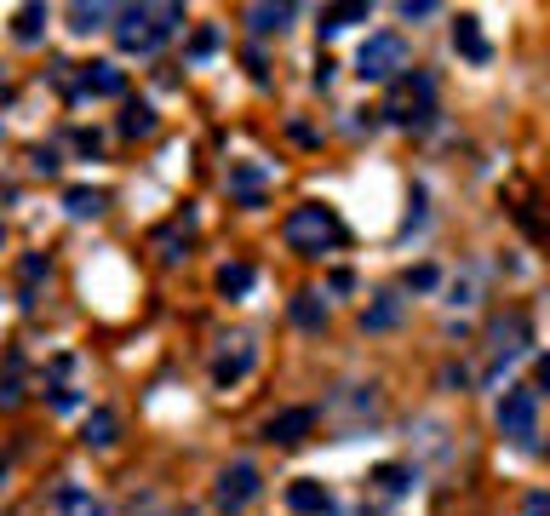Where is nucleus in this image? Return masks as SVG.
Returning <instances> with one entry per match:
<instances>
[{
  "mask_svg": "<svg viewBox=\"0 0 550 516\" xmlns=\"http://www.w3.org/2000/svg\"><path fill=\"white\" fill-rule=\"evenodd\" d=\"M281 236H287V247H298V253H321L327 241H338V218H333V207H293Z\"/></svg>",
  "mask_w": 550,
  "mask_h": 516,
  "instance_id": "nucleus-1",
  "label": "nucleus"
},
{
  "mask_svg": "<svg viewBox=\"0 0 550 516\" xmlns=\"http://www.w3.org/2000/svg\"><path fill=\"white\" fill-rule=\"evenodd\" d=\"M401 69H407L401 35H373L367 46H361V58H356V75H361V81H396Z\"/></svg>",
  "mask_w": 550,
  "mask_h": 516,
  "instance_id": "nucleus-2",
  "label": "nucleus"
},
{
  "mask_svg": "<svg viewBox=\"0 0 550 516\" xmlns=\"http://www.w3.org/2000/svg\"><path fill=\"white\" fill-rule=\"evenodd\" d=\"M258 488H264V482H258V465H224V471H218V488H212V499H218V511H247V505H253V499H258Z\"/></svg>",
  "mask_w": 550,
  "mask_h": 516,
  "instance_id": "nucleus-3",
  "label": "nucleus"
},
{
  "mask_svg": "<svg viewBox=\"0 0 550 516\" xmlns=\"http://www.w3.org/2000/svg\"><path fill=\"white\" fill-rule=\"evenodd\" d=\"M499 430H505L510 442H533V430H539V396H533V390H510V396L499 402Z\"/></svg>",
  "mask_w": 550,
  "mask_h": 516,
  "instance_id": "nucleus-4",
  "label": "nucleus"
},
{
  "mask_svg": "<svg viewBox=\"0 0 550 516\" xmlns=\"http://www.w3.org/2000/svg\"><path fill=\"white\" fill-rule=\"evenodd\" d=\"M430 75H401V81H396V92H390V115H396V121H419V127H424V121H430L436 115V109H430Z\"/></svg>",
  "mask_w": 550,
  "mask_h": 516,
  "instance_id": "nucleus-5",
  "label": "nucleus"
},
{
  "mask_svg": "<svg viewBox=\"0 0 550 516\" xmlns=\"http://www.w3.org/2000/svg\"><path fill=\"white\" fill-rule=\"evenodd\" d=\"M310 430H316V408H287V413H275L270 425H264V436H270L275 448H298Z\"/></svg>",
  "mask_w": 550,
  "mask_h": 516,
  "instance_id": "nucleus-6",
  "label": "nucleus"
},
{
  "mask_svg": "<svg viewBox=\"0 0 550 516\" xmlns=\"http://www.w3.org/2000/svg\"><path fill=\"white\" fill-rule=\"evenodd\" d=\"M115 18H121L115 35H121L127 52H149V46L161 41V35H155V23H149V6H127V12H115Z\"/></svg>",
  "mask_w": 550,
  "mask_h": 516,
  "instance_id": "nucleus-7",
  "label": "nucleus"
},
{
  "mask_svg": "<svg viewBox=\"0 0 550 516\" xmlns=\"http://www.w3.org/2000/svg\"><path fill=\"white\" fill-rule=\"evenodd\" d=\"M247 367H253V339H247V333L224 339V356H218V367H212V373H218V385H235Z\"/></svg>",
  "mask_w": 550,
  "mask_h": 516,
  "instance_id": "nucleus-8",
  "label": "nucleus"
},
{
  "mask_svg": "<svg viewBox=\"0 0 550 516\" xmlns=\"http://www.w3.org/2000/svg\"><path fill=\"white\" fill-rule=\"evenodd\" d=\"M522 344H527V316H522V310H510V316L493 321V356H499V362H505V356H516Z\"/></svg>",
  "mask_w": 550,
  "mask_h": 516,
  "instance_id": "nucleus-9",
  "label": "nucleus"
},
{
  "mask_svg": "<svg viewBox=\"0 0 550 516\" xmlns=\"http://www.w3.org/2000/svg\"><path fill=\"white\" fill-rule=\"evenodd\" d=\"M396 321H401V293H379V299L367 304V316H361L367 333H384V327H396Z\"/></svg>",
  "mask_w": 550,
  "mask_h": 516,
  "instance_id": "nucleus-10",
  "label": "nucleus"
},
{
  "mask_svg": "<svg viewBox=\"0 0 550 516\" xmlns=\"http://www.w3.org/2000/svg\"><path fill=\"white\" fill-rule=\"evenodd\" d=\"M287 505H293L298 516H321L327 505H333V499H327L321 482H293V488H287Z\"/></svg>",
  "mask_w": 550,
  "mask_h": 516,
  "instance_id": "nucleus-11",
  "label": "nucleus"
},
{
  "mask_svg": "<svg viewBox=\"0 0 550 516\" xmlns=\"http://www.w3.org/2000/svg\"><path fill=\"white\" fill-rule=\"evenodd\" d=\"M81 92H98V98H121V69H115V64H86V69H81Z\"/></svg>",
  "mask_w": 550,
  "mask_h": 516,
  "instance_id": "nucleus-12",
  "label": "nucleus"
},
{
  "mask_svg": "<svg viewBox=\"0 0 550 516\" xmlns=\"http://www.w3.org/2000/svg\"><path fill=\"white\" fill-rule=\"evenodd\" d=\"M52 499H58V511H64V516H104V505H98L86 488H75V482H64Z\"/></svg>",
  "mask_w": 550,
  "mask_h": 516,
  "instance_id": "nucleus-13",
  "label": "nucleus"
},
{
  "mask_svg": "<svg viewBox=\"0 0 550 516\" xmlns=\"http://www.w3.org/2000/svg\"><path fill=\"white\" fill-rule=\"evenodd\" d=\"M287 23H293V6H247V29L253 35H275Z\"/></svg>",
  "mask_w": 550,
  "mask_h": 516,
  "instance_id": "nucleus-14",
  "label": "nucleus"
},
{
  "mask_svg": "<svg viewBox=\"0 0 550 516\" xmlns=\"http://www.w3.org/2000/svg\"><path fill=\"white\" fill-rule=\"evenodd\" d=\"M293 321L304 327V333H321V327H327V304L316 299V293H298V299H293Z\"/></svg>",
  "mask_w": 550,
  "mask_h": 516,
  "instance_id": "nucleus-15",
  "label": "nucleus"
},
{
  "mask_svg": "<svg viewBox=\"0 0 550 516\" xmlns=\"http://www.w3.org/2000/svg\"><path fill=\"white\" fill-rule=\"evenodd\" d=\"M367 18V0H350V6H327L321 12V35H338V29H350Z\"/></svg>",
  "mask_w": 550,
  "mask_h": 516,
  "instance_id": "nucleus-16",
  "label": "nucleus"
},
{
  "mask_svg": "<svg viewBox=\"0 0 550 516\" xmlns=\"http://www.w3.org/2000/svg\"><path fill=\"white\" fill-rule=\"evenodd\" d=\"M453 41H459V52L470 58V64H487V41H482L476 18H459V29H453Z\"/></svg>",
  "mask_w": 550,
  "mask_h": 516,
  "instance_id": "nucleus-17",
  "label": "nucleus"
},
{
  "mask_svg": "<svg viewBox=\"0 0 550 516\" xmlns=\"http://www.w3.org/2000/svg\"><path fill=\"white\" fill-rule=\"evenodd\" d=\"M218 287H224L230 299H241V293H253V264H224V270H218Z\"/></svg>",
  "mask_w": 550,
  "mask_h": 516,
  "instance_id": "nucleus-18",
  "label": "nucleus"
},
{
  "mask_svg": "<svg viewBox=\"0 0 550 516\" xmlns=\"http://www.w3.org/2000/svg\"><path fill=\"white\" fill-rule=\"evenodd\" d=\"M115 442V413L98 408V413H86V448H109Z\"/></svg>",
  "mask_w": 550,
  "mask_h": 516,
  "instance_id": "nucleus-19",
  "label": "nucleus"
},
{
  "mask_svg": "<svg viewBox=\"0 0 550 516\" xmlns=\"http://www.w3.org/2000/svg\"><path fill=\"white\" fill-rule=\"evenodd\" d=\"M121 132H127V138H149V132H155V109H149V104H127Z\"/></svg>",
  "mask_w": 550,
  "mask_h": 516,
  "instance_id": "nucleus-20",
  "label": "nucleus"
},
{
  "mask_svg": "<svg viewBox=\"0 0 550 516\" xmlns=\"http://www.w3.org/2000/svg\"><path fill=\"white\" fill-rule=\"evenodd\" d=\"M64 207H69V218H98L104 213V190H69Z\"/></svg>",
  "mask_w": 550,
  "mask_h": 516,
  "instance_id": "nucleus-21",
  "label": "nucleus"
},
{
  "mask_svg": "<svg viewBox=\"0 0 550 516\" xmlns=\"http://www.w3.org/2000/svg\"><path fill=\"white\" fill-rule=\"evenodd\" d=\"M155 247H161V258L172 264V258H184V247H190V230L184 224H167L161 236H155Z\"/></svg>",
  "mask_w": 550,
  "mask_h": 516,
  "instance_id": "nucleus-22",
  "label": "nucleus"
},
{
  "mask_svg": "<svg viewBox=\"0 0 550 516\" xmlns=\"http://www.w3.org/2000/svg\"><path fill=\"white\" fill-rule=\"evenodd\" d=\"M373 482H379V493H407L413 471H407V465H379V471H373Z\"/></svg>",
  "mask_w": 550,
  "mask_h": 516,
  "instance_id": "nucleus-23",
  "label": "nucleus"
},
{
  "mask_svg": "<svg viewBox=\"0 0 550 516\" xmlns=\"http://www.w3.org/2000/svg\"><path fill=\"white\" fill-rule=\"evenodd\" d=\"M109 18V6H69V29H81V35H86V29H98Z\"/></svg>",
  "mask_w": 550,
  "mask_h": 516,
  "instance_id": "nucleus-24",
  "label": "nucleus"
},
{
  "mask_svg": "<svg viewBox=\"0 0 550 516\" xmlns=\"http://www.w3.org/2000/svg\"><path fill=\"white\" fill-rule=\"evenodd\" d=\"M184 18V6H149V23H155V35H172Z\"/></svg>",
  "mask_w": 550,
  "mask_h": 516,
  "instance_id": "nucleus-25",
  "label": "nucleus"
},
{
  "mask_svg": "<svg viewBox=\"0 0 550 516\" xmlns=\"http://www.w3.org/2000/svg\"><path fill=\"white\" fill-rule=\"evenodd\" d=\"M41 18H46L41 6H23L18 12V41H41Z\"/></svg>",
  "mask_w": 550,
  "mask_h": 516,
  "instance_id": "nucleus-26",
  "label": "nucleus"
},
{
  "mask_svg": "<svg viewBox=\"0 0 550 516\" xmlns=\"http://www.w3.org/2000/svg\"><path fill=\"white\" fill-rule=\"evenodd\" d=\"M436 281H442V270H436V264H419V270H407V287H413V293H430Z\"/></svg>",
  "mask_w": 550,
  "mask_h": 516,
  "instance_id": "nucleus-27",
  "label": "nucleus"
},
{
  "mask_svg": "<svg viewBox=\"0 0 550 516\" xmlns=\"http://www.w3.org/2000/svg\"><path fill=\"white\" fill-rule=\"evenodd\" d=\"M447 293H453V299H447V304H476V270H470L464 281H453V287H447Z\"/></svg>",
  "mask_w": 550,
  "mask_h": 516,
  "instance_id": "nucleus-28",
  "label": "nucleus"
},
{
  "mask_svg": "<svg viewBox=\"0 0 550 516\" xmlns=\"http://www.w3.org/2000/svg\"><path fill=\"white\" fill-rule=\"evenodd\" d=\"M401 18H407V23H413V18H436V0H407Z\"/></svg>",
  "mask_w": 550,
  "mask_h": 516,
  "instance_id": "nucleus-29",
  "label": "nucleus"
},
{
  "mask_svg": "<svg viewBox=\"0 0 550 516\" xmlns=\"http://www.w3.org/2000/svg\"><path fill=\"white\" fill-rule=\"evenodd\" d=\"M522 516H550V493L539 488V493H527V505H522Z\"/></svg>",
  "mask_w": 550,
  "mask_h": 516,
  "instance_id": "nucleus-30",
  "label": "nucleus"
},
{
  "mask_svg": "<svg viewBox=\"0 0 550 516\" xmlns=\"http://www.w3.org/2000/svg\"><path fill=\"white\" fill-rule=\"evenodd\" d=\"M29 167H35V172H46V178H52V172H58V155H52V149H35V155H29Z\"/></svg>",
  "mask_w": 550,
  "mask_h": 516,
  "instance_id": "nucleus-31",
  "label": "nucleus"
},
{
  "mask_svg": "<svg viewBox=\"0 0 550 516\" xmlns=\"http://www.w3.org/2000/svg\"><path fill=\"white\" fill-rule=\"evenodd\" d=\"M23 402V390H18V379H0V408H18Z\"/></svg>",
  "mask_w": 550,
  "mask_h": 516,
  "instance_id": "nucleus-32",
  "label": "nucleus"
},
{
  "mask_svg": "<svg viewBox=\"0 0 550 516\" xmlns=\"http://www.w3.org/2000/svg\"><path fill=\"white\" fill-rule=\"evenodd\" d=\"M212 46H218V29H201V35H195V58H207Z\"/></svg>",
  "mask_w": 550,
  "mask_h": 516,
  "instance_id": "nucleus-33",
  "label": "nucleus"
},
{
  "mask_svg": "<svg viewBox=\"0 0 550 516\" xmlns=\"http://www.w3.org/2000/svg\"><path fill=\"white\" fill-rule=\"evenodd\" d=\"M46 276V258H23V281H41Z\"/></svg>",
  "mask_w": 550,
  "mask_h": 516,
  "instance_id": "nucleus-34",
  "label": "nucleus"
},
{
  "mask_svg": "<svg viewBox=\"0 0 550 516\" xmlns=\"http://www.w3.org/2000/svg\"><path fill=\"white\" fill-rule=\"evenodd\" d=\"M539 390H550V356L539 362Z\"/></svg>",
  "mask_w": 550,
  "mask_h": 516,
  "instance_id": "nucleus-35",
  "label": "nucleus"
},
{
  "mask_svg": "<svg viewBox=\"0 0 550 516\" xmlns=\"http://www.w3.org/2000/svg\"><path fill=\"white\" fill-rule=\"evenodd\" d=\"M0 241H6V236H0Z\"/></svg>",
  "mask_w": 550,
  "mask_h": 516,
  "instance_id": "nucleus-36",
  "label": "nucleus"
},
{
  "mask_svg": "<svg viewBox=\"0 0 550 516\" xmlns=\"http://www.w3.org/2000/svg\"><path fill=\"white\" fill-rule=\"evenodd\" d=\"M0 92H6V86H0Z\"/></svg>",
  "mask_w": 550,
  "mask_h": 516,
  "instance_id": "nucleus-37",
  "label": "nucleus"
}]
</instances>
